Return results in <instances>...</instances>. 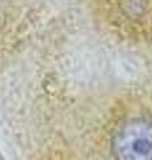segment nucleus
Masks as SVG:
<instances>
[{
	"mask_svg": "<svg viewBox=\"0 0 152 160\" xmlns=\"http://www.w3.org/2000/svg\"><path fill=\"white\" fill-rule=\"evenodd\" d=\"M115 160H152V123L143 118L131 119L112 139Z\"/></svg>",
	"mask_w": 152,
	"mask_h": 160,
	"instance_id": "1",
	"label": "nucleus"
},
{
	"mask_svg": "<svg viewBox=\"0 0 152 160\" xmlns=\"http://www.w3.org/2000/svg\"><path fill=\"white\" fill-rule=\"evenodd\" d=\"M147 0H120V8L131 19L140 18L145 11Z\"/></svg>",
	"mask_w": 152,
	"mask_h": 160,
	"instance_id": "2",
	"label": "nucleus"
}]
</instances>
